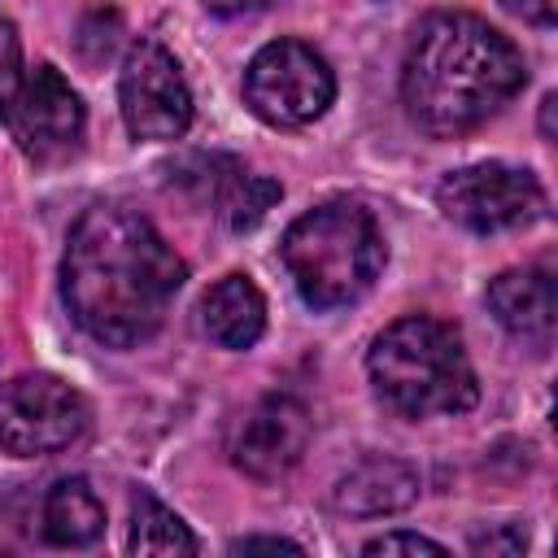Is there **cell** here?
<instances>
[{"mask_svg": "<svg viewBox=\"0 0 558 558\" xmlns=\"http://www.w3.org/2000/svg\"><path fill=\"white\" fill-rule=\"evenodd\" d=\"M183 279V257L131 205H92L70 227L61 296L96 344L135 349L157 336Z\"/></svg>", "mask_w": 558, "mask_h": 558, "instance_id": "6da1fadb", "label": "cell"}, {"mask_svg": "<svg viewBox=\"0 0 558 558\" xmlns=\"http://www.w3.org/2000/svg\"><path fill=\"white\" fill-rule=\"evenodd\" d=\"M527 78L523 52L480 13L440 9L418 22L401 61V105L432 140L488 122Z\"/></svg>", "mask_w": 558, "mask_h": 558, "instance_id": "7a4b0ae2", "label": "cell"}, {"mask_svg": "<svg viewBox=\"0 0 558 558\" xmlns=\"http://www.w3.org/2000/svg\"><path fill=\"white\" fill-rule=\"evenodd\" d=\"M366 375L379 401L401 418L462 414L480 401V384L462 349V336L432 314H405L388 323L371 340Z\"/></svg>", "mask_w": 558, "mask_h": 558, "instance_id": "3957f363", "label": "cell"}, {"mask_svg": "<svg viewBox=\"0 0 558 558\" xmlns=\"http://www.w3.org/2000/svg\"><path fill=\"white\" fill-rule=\"evenodd\" d=\"M283 266L314 310H340L353 305L384 270V231L375 214L357 201H327L305 209L283 231Z\"/></svg>", "mask_w": 558, "mask_h": 558, "instance_id": "277c9868", "label": "cell"}, {"mask_svg": "<svg viewBox=\"0 0 558 558\" xmlns=\"http://www.w3.org/2000/svg\"><path fill=\"white\" fill-rule=\"evenodd\" d=\"M336 100L327 57L301 39H275L253 52L244 70V105L270 126H305Z\"/></svg>", "mask_w": 558, "mask_h": 558, "instance_id": "5b68a950", "label": "cell"}, {"mask_svg": "<svg viewBox=\"0 0 558 558\" xmlns=\"http://www.w3.org/2000/svg\"><path fill=\"white\" fill-rule=\"evenodd\" d=\"M436 205L449 222L475 235H497V231H519L545 218V187L536 183L532 170H519L506 161H480V166L449 170L436 187Z\"/></svg>", "mask_w": 558, "mask_h": 558, "instance_id": "8992f818", "label": "cell"}, {"mask_svg": "<svg viewBox=\"0 0 558 558\" xmlns=\"http://www.w3.org/2000/svg\"><path fill=\"white\" fill-rule=\"evenodd\" d=\"M87 401L78 388L48 371L13 375L0 384V449L17 458H39L70 449L87 432Z\"/></svg>", "mask_w": 558, "mask_h": 558, "instance_id": "52a82bcc", "label": "cell"}, {"mask_svg": "<svg viewBox=\"0 0 558 558\" xmlns=\"http://www.w3.org/2000/svg\"><path fill=\"white\" fill-rule=\"evenodd\" d=\"M122 122L135 140H179L192 126V92L179 61L157 39H135L118 74Z\"/></svg>", "mask_w": 558, "mask_h": 558, "instance_id": "ba28073f", "label": "cell"}, {"mask_svg": "<svg viewBox=\"0 0 558 558\" xmlns=\"http://www.w3.org/2000/svg\"><path fill=\"white\" fill-rule=\"evenodd\" d=\"M83 122H87L83 100L61 78L57 65H35L22 78L17 100L9 109V126H13L17 148L39 166L65 161L83 140Z\"/></svg>", "mask_w": 558, "mask_h": 558, "instance_id": "9c48e42d", "label": "cell"}, {"mask_svg": "<svg viewBox=\"0 0 558 558\" xmlns=\"http://www.w3.org/2000/svg\"><path fill=\"white\" fill-rule=\"evenodd\" d=\"M310 410L292 392H266L231 436V462L253 480H283L310 445Z\"/></svg>", "mask_w": 558, "mask_h": 558, "instance_id": "30bf717a", "label": "cell"}, {"mask_svg": "<svg viewBox=\"0 0 558 558\" xmlns=\"http://www.w3.org/2000/svg\"><path fill=\"white\" fill-rule=\"evenodd\" d=\"M488 310H493V318L514 340H523L527 349L545 353L549 340H554V327H558V283H554V270L549 266L501 270L488 283Z\"/></svg>", "mask_w": 558, "mask_h": 558, "instance_id": "8fae6325", "label": "cell"}, {"mask_svg": "<svg viewBox=\"0 0 558 558\" xmlns=\"http://www.w3.org/2000/svg\"><path fill=\"white\" fill-rule=\"evenodd\" d=\"M418 488H423V480L410 462L388 458V453H366L336 480L331 506L353 519H379V514L410 510L418 501Z\"/></svg>", "mask_w": 558, "mask_h": 558, "instance_id": "7c38bea8", "label": "cell"}, {"mask_svg": "<svg viewBox=\"0 0 558 558\" xmlns=\"http://www.w3.org/2000/svg\"><path fill=\"white\" fill-rule=\"evenodd\" d=\"M201 331L222 349H253L266 331V296L248 275H222L201 296Z\"/></svg>", "mask_w": 558, "mask_h": 558, "instance_id": "4fadbf2b", "label": "cell"}, {"mask_svg": "<svg viewBox=\"0 0 558 558\" xmlns=\"http://www.w3.org/2000/svg\"><path fill=\"white\" fill-rule=\"evenodd\" d=\"M105 532V506L96 497V488L83 480V475H70V480H57L48 493H44V506H39V536L57 549H83L92 541H100Z\"/></svg>", "mask_w": 558, "mask_h": 558, "instance_id": "5bb4252c", "label": "cell"}, {"mask_svg": "<svg viewBox=\"0 0 558 558\" xmlns=\"http://www.w3.org/2000/svg\"><path fill=\"white\" fill-rule=\"evenodd\" d=\"M205 196H214V205H218V214H222V222L231 231H248L270 214V205L283 196V187L275 179H266V174H248L231 157H218Z\"/></svg>", "mask_w": 558, "mask_h": 558, "instance_id": "9a60e30c", "label": "cell"}, {"mask_svg": "<svg viewBox=\"0 0 558 558\" xmlns=\"http://www.w3.org/2000/svg\"><path fill=\"white\" fill-rule=\"evenodd\" d=\"M126 545H131V554H157V558L196 554L201 549L196 536L187 532V523L174 510H166L157 497H148V493H140L131 501V536H126Z\"/></svg>", "mask_w": 558, "mask_h": 558, "instance_id": "2e32d148", "label": "cell"}, {"mask_svg": "<svg viewBox=\"0 0 558 558\" xmlns=\"http://www.w3.org/2000/svg\"><path fill=\"white\" fill-rule=\"evenodd\" d=\"M118 35H122V17L113 9H92L78 26V52L87 65H100L113 48H118Z\"/></svg>", "mask_w": 558, "mask_h": 558, "instance_id": "e0dca14e", "label": "cell"}, {"mask_svg": "<svg viewBox=\"0 0 558 558\" xmlns=\"http://www.w3.org/2000/svg\"><path fill=\"white\" fill-rule=\"evenodd\" d=\"M22 78L26 74H22V39H17V26L9 17H0V118H9Z\"/></svg>", "mask_w": 558, "mask_h": 558, "instance_id": "ac0fdd59", "label": "cell"}, {"mask_svg": "<svg viewBox=\"0 0 558 558\" xmlns=\"http://www.w3.org/2000/svg\"><path fill=\"white\" fill-rule=\"evenodd\" d=\"M362 554H366V558H379V554H432V558H440L445 545H440V541H427V536H418V532H384V536L366 541Z\"/></svg>", "mask_w": 558, "mask_h": 558, "instance_id": "d6986e66", "label": "cell"}, {"mask_svg": "<svg viewBox=\"0 0 558 558\" xmlns=\"http://www.w3.org/2000/svg\"><path fill=\"white\" fill-rule=\"evenodd\" d=\"M523 545H527L523 527H497V532H484L471 541L475 554H523Z\"/></svg>", "mask_w": 558, "mask_h": 558, "instance_id": "ffe728a7", "label": "cell"}, {"mask_svg": "<svg viewBox=\"0 0 558 558\" xmlns=\"http://www.w3.org/2000/svg\"><path fill=\"white\" fill-rule=\"evenodd\" d=\"M510 13H519L532 26H554L558 22V0H501Z\"/></svg>", "mask_w": 558, "mask_h": 558, "instance_id": "44dd1931", "label": "cell"}, {"mask_svg": "<svg viewBox=\"0 0 558 558\" xmlns=\"http://www.w3.org/2000/svg\"><path fill=\"white\" fill-rule=\"evenodd\" d=\"M257 549H266V554H279V549L301 554V545L288 541V536H240V541H231V554H257Z\"/></svg>", "mask_w": 558, "mask_h": 558, "instance_id": "7402d4cb", "label": "cell"}, {"mask_svg": "<svg viewBox=\"0 0 558 558\" xmlns=\"http://www.w3.org/2000/svg\"><path fill=\"white\" fill-rule=\"evenodd\" d=\"M209 13H218V17H235V13H253V9H266V4H275V0H201Z\"/></svg>", "mask_w": 558, "mask_h": 558, "instance_id": "603a6c76", "label": "cell"}, {"mask_svg": "<svg viewBox=\"0 0 558 558\" xmlns=\"http://www.w3.org/2000/svg\"><path fill=\"white\" fill-rule=\"evenodd\" d=\"M554 105H558V96L549 92V96L541 100V135H545V140H554Z\"/></svg>", "mask_w": 558, "mask_h": 558, "instance_id": "cb8c5ba5", "label": "cell"}]
</instances>
